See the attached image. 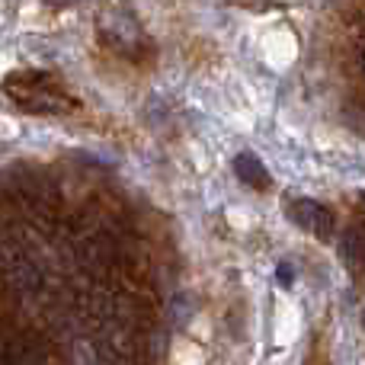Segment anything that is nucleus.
I'll return each instance as SVG.
<instances>
[{
    "label": "nucleus",
    "instance_id": "6",
    "mask_svg": "<svg viewBox=\"0 0 365 365\" xmlns=\"http://www.w3.org/2000/svg\"><path fill=\"white\" fill-rule=\"evenodd\" d=\"M276 279H279V285H285V289H289V285L295 282V269H292V263H279L276 266Z\"/></svg>",
    "mask_w": 365,
    "mask_h": 365
},
{
    "label": "nucleus",
    "instance_id": "5",
    "mask_svg": "<svg viewBox=\"0 0 365 365\" xmlns=\"http://www.w3.org/2000/svg\"><path fill=\"white\" fill-rule=\"evenodd\" d=\"M343 259L353 272H365V231L356 227L343 237Z\"/></svg>",
    "mask_w": 365,
    "mask_h": 365
},
{
    "label": "nucleus",
    "instance_id": "8",
    "mask_svg": "<svg viewBox=\"0 0 365 365\" xmlns=\"http://www.w3.org/2000/svg\"><path fill=\"white\" fill-rule=\"evenodd\" d=\"M362 324H365V311H362Z\"/></svg>",
    "mask_w": 365,
    "mask_h": 365
},
{
    "label": "nucleus",
    "instance_id": "3",
    "mask_svg": "<svg viewBox=\"0 0 365 365\" xmlns=\"http://www.w3.org/2000/svg\"><path fill=\"white\" fill-rule=\"evenodd\" d=\"M285 215L292 225L314 234L317 240H330V234H334V212L314 199H292L285 205Z\"/></svg>",
    "mask_w": 365,
    "mask_h": 365
},
{
    "label": "nucleus",
    "instance_id": "4",
    "mask_svg": "<svg viewBox=\"0 0 365 365\" xmlns=\"http://www.w3.org/2000/svg\"><path fill=\"white\" fill-rule=\"evenodd\" d=\"M234 173H237V180L244 182V186H250V189H269V182H272L266 164L250 151H244V154L234 158Z\"/></svg>",
    "mask_w": 365,
    "mask_h": 365
},
{
    "label": "nucleus",
    "instance_id": "1",
    "mask_svg": "<svg viewBox=\"0 0 365 365\" xmlns=\"http://www.w3.org/2000/svg\"><path fill=\"white\" fill-rule=\"evenodd\" d=\"M4 93L26 113L38 115H61L74 109V100L55 83V77L42 71H16L4 81Z\"/></svg>",
    "mask_w": 365,
    "mask_h": 365
},
{
    "label": "nucleus",
    "instance_id": "2",
    "mask_svg": "<svg viewBox=\"0 0 365 365\" xmlns=\"http://www.w3.org/2000/svg\"><path fill=\"white\" fill-rule=\"evenodd\" d=\"M100 36L109 48L122 51V55H135L141 45V26L135 23L132 13L125 10H106L100 16Z\"/></svg>",
    "mask_w": 365,
    "mask_h": 365
},
{
    "label": "nucleus",
    "instance_id": "7",
    "mask_svg": "<svg viewBox=\"0 0 365 365\" xmlns=\"http://www.w3.org/2000/svg\"><path fill=\"white\" fill-rule=\"evenodd\" d=\"M48 6H68V4H74V0H45Z\"/></svg>",
    "mask_w": 365,
    "mask_h": 365
}]
</instances>
